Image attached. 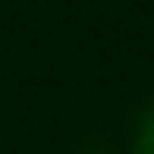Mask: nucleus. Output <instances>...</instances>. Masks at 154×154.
<instances>
[{
    "mask_svg": "<svg viewBox=\"0 0 154 154\" xmlns=\"http://www.w3.org/2000/svg\"><path fill=\"white\" fill-rule=\"evenodd\" d=\"M138 133H146V135H154V100L143 108V114L138 116Z\"/></svg>",
    "mask_w": 154,
    "mask_h": 154,
    "instance_id": "f257e3e1",
    "label": "nucleus"
}]
</instances>
